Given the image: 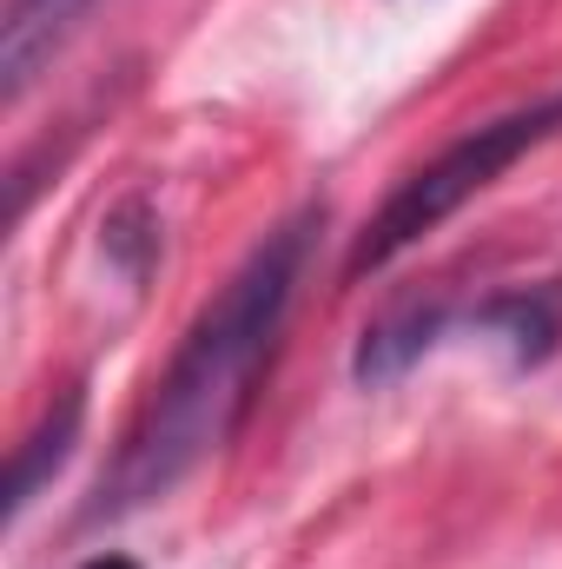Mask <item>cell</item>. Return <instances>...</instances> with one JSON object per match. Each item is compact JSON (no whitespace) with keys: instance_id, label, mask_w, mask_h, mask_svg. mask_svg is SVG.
<instances>
[{"instance_id":"cell-1","label":"cell","mask_w":562,"mask_h":569,"mask_svg":"<svg viewBox=\"0 0 562 569\" xmlns=\"http://www.w3.org/2000/svg\"><path fill=\"white\" fill-rule=\"evenodd\" d=\"M311 226H318V212L284 219L279 232L232 272V284L199 311V325L185 331L179 358L165 365L152 405L140 411V425L127 437L120 463L107 470L100 503L87 510L93 523L127 517L152 497H165L172 483H185L232 430L245 425V411L259 398V371H265V358L279 345L298 272H304V252H311Z\"/></svg>"},{"instance_id":"cell-2","label":"cell","mask_w":562,"mask_h":569,"mask_svg":"<svg viewBox=\"0 0 562 569\" xmlns=\"http://www.w3.org/2000/svg\"><path fill=\"white\" fill-rule=\"evenodd\" d=\"M562 133V93L550 100H536V107H516V113H503V120H490V127H470L456 146H443L430 166H418L391 199H384V212L364 226V239L351 246V279H364V272H384L398 252H411L423 232H436L456 206H470L476 192H490L530 146L556 140Z\"/></svg>"},{"instance_id":"cell-3","label":"cell","mask_w":562,"mask_h":569,"mask_svg":"<svg viewBox=\"0 0 562 569\" xmlns=\"http://www.w3.org/2000/svg\"><path fill=\"white\" fill-rule=\"evenodd\" d=\"M87 7L93 0H7L0 7V73H7V100H20L33 87V73L87 20Z\"/></svg>"},{"instance_id":"cell-4","label":"cell","mask_w":562,"mask_h":569,"mask_svg":"<svg viewBox=\"0 0 562 569\" xmlns=\"http://www.w3.org/2000/svg\"><path fill=\"white\" fill-rule=\"evenodd\" d=\"M443 318H450L443 305H398V311H384L378 325H364V345H358V358H351L358 385H391V378H404L423 351L436 345Z\"/></svg>"},{"instance_id":"cell-5","label":"cell","mask_w":562,"mask_h":569,"mask_svg":"<svg viewBox=\"0 0 562 569\" xmlns=\"http://www.w3.org/2000/svg\"><path fill=\"white\" fill-rule=\"evenodd\" d=\"M73 443H80V391H67L40 425H33V437L13 450V477H7V517L20 523L27 510H33V497H40V483L73 457Z\"/></svg>"},{"instance_id":"cell-6","label":"cell","mask_w":562,"mask_h":569,"mask_svg":"<svg viewBox=\"0 0 562 569\" xmlns=\"http://www.w3.org/2000/svg\"><path fill=\"white\" fill-rule=\"evenodd\" d=\"M483 331H503L516 365H543L562 338V291H510V298H496L483 311Z\"/></svg>"},{"instance_id":"cell-7","label":"cell","mask_w":562,"mask_h":569,"mask_svg":"<svg viewBox=\"0 0 562 569\" xmlns=\"http://www.w3.org/2000/svg\"><path fill=\"white\" fill-rule=\"evenodd\" d=\"M80 569H140L133 557H93V563H80Z\"/></svg>"}]
</instances>
